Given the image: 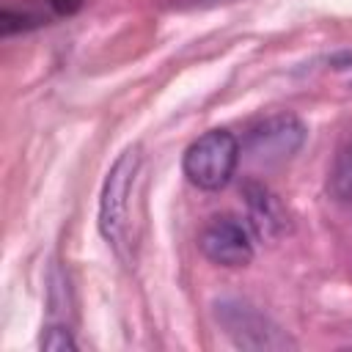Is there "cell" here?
Instances as JSON below:
<instances>
[{
    "mask_svg": "<svg viewBox=\"0 0 352 352\" xmlns=\"http://www.w3.org/2000/svg\"><path fill=\"white\" fill-rule=\"evenodd\" d=\"M349 88H352V82H349Z\"/></svg>",
    "mask_w": 352,
    "mask_h": 352,
    "instance_id": "11",
    "label": "cell"
},
{
    "mask_svg": "<svg viewBox=\"0 0 352 352\" xmlns=\"http://www.w3.org/2000/svg\"><path fill=\"white\" fill-rule=\"evenodd\" d=\"M305 138H308V129L302 118L289 110H278L250 121L239 140V148L248 162L258 168H272L292 160L302 148Z\"/></svg>",
    "mask_w": 352,
    "mask_h": 352,
    "instance_id": "1",
    "label": "cell"
},
{
    "mask_svg": "<svg viewBox=\"0 0 352 352\" xmlns=\"http://www.w3.org/2000/svg\"><path fill=\"white\" fill-rule=\"evenodd\" d=\"M44 6L55 16H72V14H77L85 6V0H44Z\"/></svg>",
    "mask_w": 352,
    "mask_h": 352,
    "instance_id": "10",
    "label": "cell"
},
{
    "mask_svg": "<svg viewBox=\"0 0 352 352\" xmlns=\"http://www.w3.org/2000/svg\"><path fill=\"white\" fill-rule=\"evenodd\" d=\"M239 157H242V148L234 132L209 129L187 146L182 157V170L192 187L214 192L231 182Z\"/></svg>",
    "mask_w": 352,
    "mask_h": 352,
    "instance_id": "2",
    "label": "cell"
},
{
    "mask_svg": "<svg viewBox=\"0 0 352 352\" xmlns=\"http://www.w3.org/2000/svg\"><path fill=\"white\" fill-rule=\"evenodd\" d=\"M242 195H245V204H248L250 231L258 239H275L286 231L289 214H286L283 204L278 201V195L272 190H267L261 182H248Z\"/></svg>",
    "mask_w": 352,
    "mask_h": 352,
    "instance_id": "6",
    "label": "cell"
},
{
    "mask_svg": "<svg viewBox=\"0 0 352 352\" xmlns=\"http://www.w3.org/2000/svg\"><path fill=\"white\" fill-rule=\"evenodd\" d=\"M214 319L223 327V333L231 338L234 346L239 349H292L294 341L280 330V324L267 316L261 308L242 297H223L214 302Z\"/></svg>",
    "mask_w": 352,
    "mask_h": 352,
    "instance_id": "4",
    "label": "cell"
},
{
    "mask_svg": "<svg viewBox=\"0 0 352 352\" xmlns=\"http://www.w3.org/2000/svg\"><path fill=\"white\" fill-rule=\"evenodd\" d=\"M198 248L212 264L220 267H245L253 261L256 253L250 228L234 214L212 217L198 236Z\"/></svg>",
    "mask_w": 352,
    "mask_h": 352,
    "instance_id": "5",
    "label": "cell"
},
{
    "mask_svg": "<svg viewBox=\"0 0 352 352\" xmlns=\"http://www.w3.org/2000/svg\"><path fill=\"white\" fill-rule=\"evenodd\" d=\"M138 170H140V151L129 146L110 165L104 184H102V195H99V217H96L99 234L118 253L124 250L126 236H129V195H132Z\"/></svg>",
    "mask_w": 352,
    "mask_h": 352,
    "instance_id": "3",
    "label": "cell"
},
{
    "mask_svg": "<svg viewBox=\"0 0 352 352\" xmlns=\"http://www.w3.org/2000/svg\"><path fill=\"white\" fill-rule=\"evenodd\" d=\"M41 349H47V352H74L77 341H74L69 324H50L41 336Z\"/></svg>",
    "mask_w": 352,
    "mask_h": 352,
    "instance_id": "9",
    "label": "cell"
},
{
    "mask_svg": "<svg viewBox=\"0 0 352 352\" xmlns=\"http://www.w3.org/2000/svg\"><path fill=\"white\" fill-rule=\"evenodd\" d=\"M41 22H44V16L36 14V11H30V8L16 11V8L6 6L3 14H0V30H3V36L19 33V30H30V28H38Z\"/></svg>",
    "mask_w": 352,
    "mask_h": 352,
    "instance_id": "8",
    "label": "cell"
},
{
    "mask_svg": "<svg viewBox=\"0 0 352 352\" xmlns=\"http://www.w3.org/2000/svg\"><path fill=\"white\" fill-rule=\"evenodd\" d=\"M324 187L336 204H352V138H346L336 146Z\"/></svg>",
    "mask_w": 352,
    "mask_h": 352,
    "instance_id": "7",
    "label": "cell"
}]
</instances>
